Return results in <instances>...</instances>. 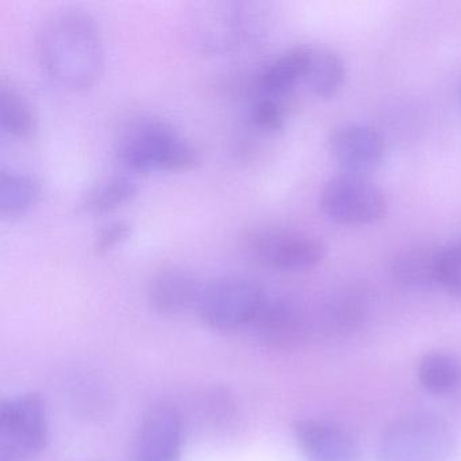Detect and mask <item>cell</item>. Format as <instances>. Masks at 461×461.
Listing matches in <instances>:
<instances>
[{"instance_id":"obj_17","label":"cell","mask_w":461,"mask_h":461,"mask_svg":"<svg viewBox=\"0 0 461 461\" xmlns=\"http://www.w3.org/2000/svg\"><path fill=\"white\" fill-rule=\"evenodd\" d=\"M345 80V66L339 53L326 48H310L303 83L314 95L333 98Z\"/></svg>"},{"instance_id":"obj_2","label":"cell","mask_w":461,"mask_h":461,"mask_svg":"<svg viewBox=\"0 0 461 461\" xmlns=\"http://www.w3.org/2000/svg\"><path fill=\"white\" fill-rule=\"evenodd\" d=\"M117 158L129 171L150 174L187 171L198 163L199 153L168 123L148 120L122 137Z\"/></svg>"},{"instance_id":"obj_16","label":"cell","mask_w":461,"mask_h":461,"mask_svg":"<svg viewBox=\"0 0 461 461\" xmlns=\"http://www.w3.org/2000/svg\"><path fill=\"white\" fill-rule=\"evenodd\" d=\"M309 47L293 48L268 64L256 79L258 96L280 99L303 82Z\"/></svg>"},{"instance_id":"obj_22","label":"cell","mask_w":461,"mask_h":461,"mask_svg":"<svg viewBox=\"0 0 461 461\" xmlns=\"http://www.w3.org/2000/svg\"><path fill=\"white\" fill-rule=\"evenodd\" d=\"M438 285L461 298V239L439 250Z\"/></svg>"},{"instance_id":"obj_19","label":"cell","mask_w":461,"mask_h":461,"mask_svg":"<svg viewBox=\"0 0 461 461\" xmlns=\"http://www.w3.org/2000/svg\"><path fill=\"white\" fill-rule=\"evenodd\" d=\"M39 196V183L29 175L14 171L0 174V212L4 217L25 214L36 204Z\"/></svg>"},{"instance_id":"obj_25","label":"cell","mask_w":461,"mask_h":461,"mask_svg":"<svg viewBox=\"0 0 461 461\" xmlns=\"http://www.w3.org/2000/svg\"><path fill=\"white\" fill-rule=\"evenodd\" d=\"M0 461H15L13 458L6 457V456H0Z\"/></svg>"},{"instance_id":"obj_12","label":"cell","mask_w":461,"mask_h":461,"mask_svg":"<svg viewBox=\"0 0 461 461\" xmlns=\"http://www.w3.org/2000/svg\"><path fill=\"white\" fill-rule=\"evenodd\" d=\"M203 285L195 275L182 268L158 272L148 285L150 306L164 315H180L198 309Z\"/></svg>"},{"instance_id":"obj_9","label":"cell","mask_w":461,"mask_h":461,"mask_svg":"<svg viewBox=\"0 0 461 461\" xmlns=\"http://www.w3.org/2000/svg\"><path fill=\"white\" fill-rule=\"evenodd\" d=\"M329 145L334 160L347 175L366 177L382 166L384 158V140L371 126H341L331 134Z\"/></svg>"},{"instance_id":"obj_21","label":"cell","mask_w":461,"mask_h":461,"mask_svg":"<svg viewBox=\"0 0 461 461\" xmlns=\"http://www.w3.org/2000/svg\"><path fill=\"white\" fill-rule=\"evenodd\" d=\"M139 187L128 177H113L99 183L83 195L82 209L91 214H104L133 201Z\"/></svg>"},{"instance_id":"obj_20","label":"cell","mask_w":461,"mask_h":461,"mask_svg":"<svg viewBox=\"0 0 461 461\" xmlns=\"http://www.w3.org/2000/svg\"><path fill=\"white\" fill-rule=\"evenodd\" d=\"M0 126L15 139H26L36 131V117L26 99L10 86L0 87Z\"/></svg>"},{"instance_id":"obj_1","label":"cell","mask_w":461,"mask_h":461,"mask_svg":"<svg viewBox=\"0 0 461 461\" xmlns=\"http://www.w3.org/2000/svg\"><path fill=\"white\" fill-rule=\"evenodd\" d=\"M39 55L45 74L64 90L85 91L101 77L104 48L95 21L80 10L56 13L42 26Z\"/></svg>"},{"instance_id":"obj_18","label":"cell","mask_w":461,"mask_h":461,"mask_svg":"<svg viewBox=\"0 0 461 461\" xmlns=\"http://www.w3.org/2000/svg\"><path fill=\"white\" fill-rule=\"evenodd\" d=\"M418 379L428 393L447 395L460 384L461 366L449 353H428L418 366Z\"/></svg>"},{"instance_id":"obj_3","label":"cell","mask_w":461,"mask_h":461,"mask_svg":"<svg viewBox=\"0 0 461 461\" xmlns=\"http://www.w3.org/2000/svg\"><path fill=\"white\" fill-rule=\"evenodd\" d=\"M455 434L447 420L428 412L393 420L377 444V461H449Z\"/></svg>"},{"instance_id":"obj_26","label":"cell","mask_w":461,"mask_h":461,"mask_svg":"<svg viewBox=\"0 0 461 461\" xmlns=\"http://www.w3.org/2000/svg\"><path fill=\"white\" fill-rule=\"evenodd\" d=\"M458 98H460V104H461V85H460V88H458Z\"/></svg>"},{"instance_id":"obj_7","label":"cell","mask_w":461,"mask_h":461,"mask_svg":"<svg viewBox=\"0 0 461 461\" xmlns=\"http://www.w3.org/2000/svg\"><path fill=\"white\" fill-rule=\"evenodd\" d=\"M256 260L283 272H303L315 268L326 256V247L317 237L301 231L264 230L248 242Z\"/></svg>"},{"instance_id":"obj_13","label":"cell","mask_w":461,"mask_h":461,"mask_svg":"<svg viewBox=\"0 0 461 461\" xmlns=\"http://www.w3.org/2000/svg\"><path fill=\"white\" fill-rule=\"evenodd\" d=\"M371 293L364 285H348L331 294L322 307L323 328L336 336L360 328L371 309Z\"/></svg>"},{"instance_id":"obj_23","label":"cell","mask_w":461,"mask_h":461,"mask_svg":"<svg viewBox=\"0 0 461 461\" xmlns=\"http://www.w3.org/2000/svg\"><path fill=\"white\" fill-rule=\"evenodd\" d=\"M250 120L258 131L276 133L285 125V109L279 99L258 96L250 110Z\"/></svg>"},{"instance_id":"obj_5","label":"cell","mask_w":461,"mask_h":461,"mask_svg":"<svg viewBox=\"0 0 461 461\" xmlns=\"http://www.w3.org/2000/svg\"><path fill=\"white\" fill-rule=\"evenodd\" d=\"M47 404L36 393L7 399L0 409V456L18 461L34 457L47 447Z\"/></svg>"},{"instance_id":"obj_11","label":"cell","mask_w":461,"mask_h":461,"mask_svg":"<svg viewBox=\"0 0 461 461\" xmlns=\"http://www.w3.org/2000/svg\"><path fill=\"white\" fill-rule=\"evenodd\" d=\"M252 328L268 347L291 349L306 339L309 320L295 302L268 295Z\"/></svg>"},{"instance_id":"obj_6","label":"cell","mask_w":461,"mask_h":461,"mask_svg":"<svg viewBox=\"0 0 461 461\" xmlns=\"http://www.w3.org/2000/svg\"><path fill=\"white\" fill-rule=\"evenodd\" d=\"M320 206L326 218L339 225H371L384 217L387 199L366 177L344 174L326 183Z\"/></svg>"},{"instance_id":"obj_14","label":"cell","mask_w":461,"mask_h":461,"mask_svg":"<svg viewBox=\"0 0 461 461\" xmlns=\"http://www.w3.org/2000/svg\"><path fill=\"white\" fill-rule=\"evenodd\" d=\"M441 248L426 244L407 245L391 260L393 280L407 290H428L438 285Z\"/></svg>"},{"instance_id":"obj_8","label":"cell","mask_w":461,"mask_h":461,"mask_svg":"<svg viewBox=\"0 0 461 461\" xmlns=\"http://www.w3.org/2000/svg\"><path fill=\"white\" fill-rule=\"evenodd\" d=\"M185 442L182 412L171 404L152 407L134 439L136 461H179Z\"/></svg>"},{"instance_id":"obj_15","label":"cell","mask_w":461,"mask_h":461,"mask_svg":"<svg viewBox=\"0 0 461 461\" xmlns=\"http://www.w3.org/2000/svg\"><path fill=\"white\" fill-rule=\"evenodd\" d=\"M201 23L204 45L212 50H229L255 34L252 33L255 31L253 17L236 4L222 5L217 10H210L202 17Z\"/></svg>"},{"instance_id":"obj_24","label":"cell","mask_w":461,"mask_h":461,"mask_svg":"<svg viewBox=\"0 0 461 461\" xmlns=\"http://www.w3.org/2000/svg\"><path fill=\"white\" fill-rule=\"evenodd\" d=\"M131 225L126 221H113L102 226L95 237V248L98 252H109L131 237Z\"/></svg>"},{"instance_id":"obj_4","label":"cell","mask_w":461,"mask_h":461,"mask_svg":"<svg viewBox=\"0 0 461 461\" xmlns=\"http://www.w3.org/2000/svg\"><path fill=\"white\" fill-rule=\"evenodd\" d=\"M269 294L253 280L223 277L203 288L198 304L202 322L221 333L252 328Z\"/></svg>"},{"instance_id":"obj_10","label":"cell","mask_w":461,"mask_h":461,"mask_svg":"<svg viewBox=\"0 0 461 461\" xmlns=\"http://www.w3.org/2000/svg\"><path fill=\"white\" fill-rule=\"evenodd\" d=\"M293 431L304 461H361L357 442L336 423L301 420L294 423Z\"/></svg>"}]
</instances>
